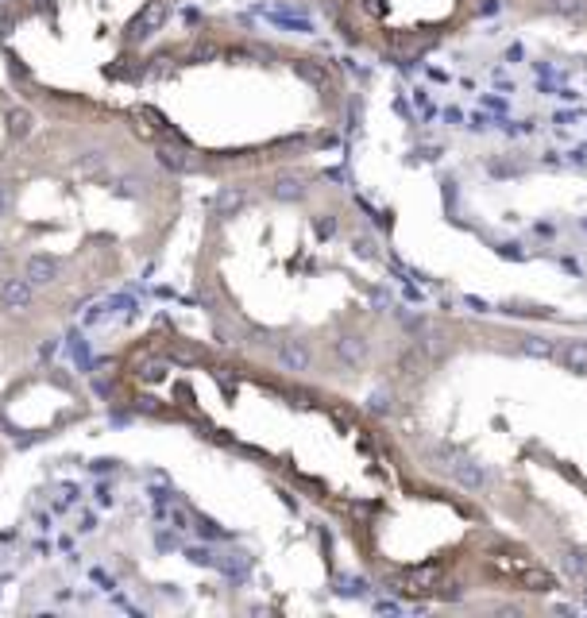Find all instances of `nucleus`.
<instances>
[{"instance_id":"obj_1","label":"nucleus","mask_w":587,"mask_h":618,"mask_svg":"<svg viewBox=\"0 0 587 618\" xmlns=\"http://www.w3.org/2000/svg\"><path fill=\"white\" fill-rule=\"evenodd\" d=\"M495 0H328V35L348 54L378 66H418L483 24Z\"/></svg>"},{"instance_id":"obj_2","label":"nucleus","mask_w":587,"mask_h":618,"mask_svg":"<svg viewBox=\"0 0 587 618\" xmlns=\"http://www.w3.org/2000/svg\"><path fill=\"white\" fill-rule=\"evenodd\" d=\"M495 12H506L514 24L526 27L587 35V0H495Z\"/></svg>"},{"instance_id":"obj_3","label":"nucleus","mask_w":587,"mask_h":618,"mask_svg":"<svg viewBox=\"0 0 587 618\" xmlns=\"http://www.w3.org/2000/svg\"><path fill=\"white\" fill-rule=\"evenodd\" d=\"M59 274H62V263L54 259V255H43V251L27 255L24 279L31 282V286H51V282H59Z\"/></svg>"},{"instance_id":"obj_4","label":"nucleus","mask_w":587,"mask_h":618,"mask_svg":"<svg viewBox=\"0 0 587 618\" xmlns=\"http://www.w3.org/2000/svg\"><path fill=\"white\" fill-rule=\"evenodd\" d=\"M0 298H4V309H27L31 306V298H35V286L27 279H8L4 286H0Z\"/></svg>"},{"instance_id":"obj_5","label":"nucleus","mask_w":587,"mask_h":618,"mask_svg":"<svg viewBox=\"0 0 587 618\" xmlns=\"http://www.w3.org/2000/svg\"><path fill=\"white\" fill-rule=\"evenodd\" d=\"M31 112H24V109H12V112H8V131H12V136L16 139H24L27 136V131H31Z\"/></svg>"},{"instance_id":"obj_6","label":"nucleus","mask_w":587,"mask_h":618,"mask_svg":"<svg viewBox=\"0 0 587 618\" xmlns=\"http://www.w3.org/2000/svg\"><path fill=\"white\" fill-rule=\"evenodd\" d=\"M12 197H16V189L8 186V182H0V216H4L8 209H12Z\"/></svg>"},{"instance_id":"obj_7","label":"nucleus","mask_w":587,"mask_h":618,"mask_svg":"<svg viewBox=\"0 0 587 618\" xmlns=\"http://www.w3.org/2000/svg\"><path fill=\"white\" fill-rule=\"evenodd\" d=\"M290 4H298V8H317V12H321V8L328 4V0H290Z\"/></svg>"}]
</instances>
